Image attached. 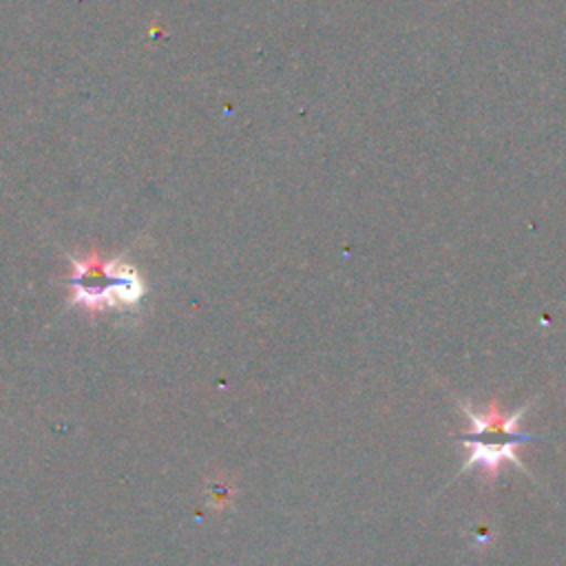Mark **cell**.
Wrapping results in <instances>:
<instances>
[{
  "instance_id": "obj_1",
  "label": "cell",
  "mask_w": 566,
  "mask_h": 566,
  "mask_svg": "<svg viewBox=\"0 0 566 566\" xmlns=\"http://www.w3.org/2000/svg\"><path fill=\"white\" fill-rule=\"evenodd\" d=\"M462 409L467 411L471 420V431L464 438V444L469 449V458L462 467V471H471L473 467H480L486 475H495L502 460L515 462L517 469L526 471L520 458L515 455V449L528 440H533L528 433H522L517 429V422L522 420V413L526 407L504 413L495 402H489L486 409L473 411L467 402H462Z\"/></svg>"
},
{
  "instance_id": "obj_2",
  "label": "cell",
  "mask_w": 566,
  "mask_h": 566,
  "mask_svg": "<svg viewBox=\"0 0 566 566\" xmlns=\"http://www.w3.org/2000/svg\"><path fill=\"white\" fill-rule=\"evenodd\" d=\"M73 279L77 301L91 307H117L135 303L142 296L137 274L113 261L84 259L77 263Z\"/></svg>"
}]
</instances>
